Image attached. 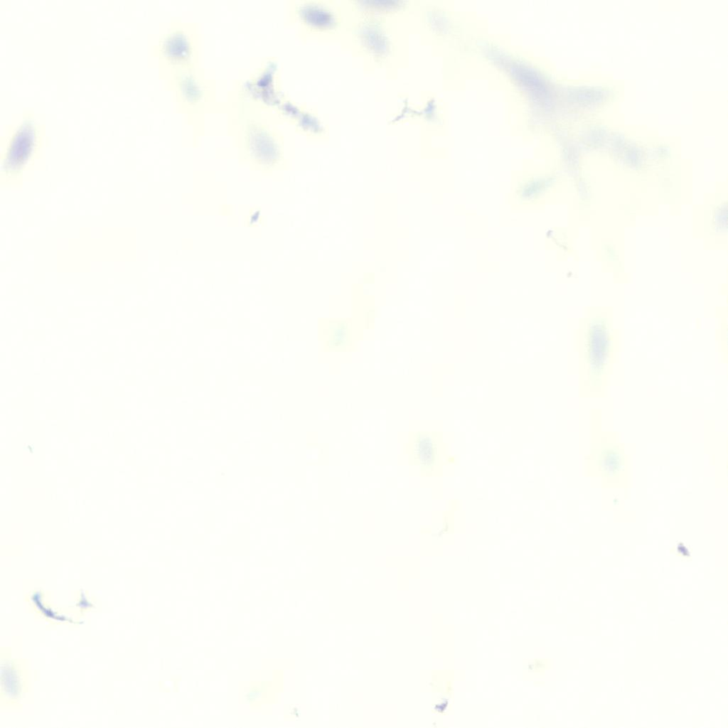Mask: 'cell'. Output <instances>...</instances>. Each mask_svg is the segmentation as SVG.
Wrapping results in <instances>:
<instances>
[{
    "mask_svg": "<svg viewBox=\"0 0 728 728\" xmlns=\"http://www.w3.org/2000/svg\"><path fill=\"white\" fill-rule=\"evenodd\" d=\"M229 127L241 154L262 167H273L283 154V138L273 117L245 95L230 100Z\"/></svg>",
    "mask_w": 728,
    "mask_h": 728,
    "instance_id": "1",
    "label": "cell"
},
{
    "mask_svg": "<svg viewBox=\"0 0 728 728\" xmlns=\"http://www.w3.org/2000/svg\"><path fill=\"white\" fill-rule=\"evenodd\" d=\"M176 107L191 124H198L213 105L215 86L200 67L179 69L164 75Z\"/></svg>",
    "mask_w": 728,
    "mask_h": 728,
    "instance_id": "2",
    "label": "cell"
},
{
    "mask_svg": "<svg viewBox=\"0 0 728 728\" xmlns=\"http://www.w3.org/2000/svg\"><path fill=\"white\" fill-rule=\"evenodd\" d=\"M42 143L39 125L25 116L6 138L1 152V179L16 184L36 159Z\"/></svg>",
    "mask_w": 728,
    "mask_h": 728,
    "instance_id": "3",
    "label": "cell"
},
{
    "mask_svg": "<svg viewBox=\"0 0 728 728\" xmlns=\"http://www.w3.org/2000/svg\"><path fill=\"white\" fill-rule=\"evenodd\" d=\"M154 52L162 73L200 67L201 40L199 29L192 22L173 21L159 38Z\"/></svg>",
    "mask_w": 728,
    "mask_h": 728,
    "instance_id": "4",
    "label": "cell"
}]
</instances>
